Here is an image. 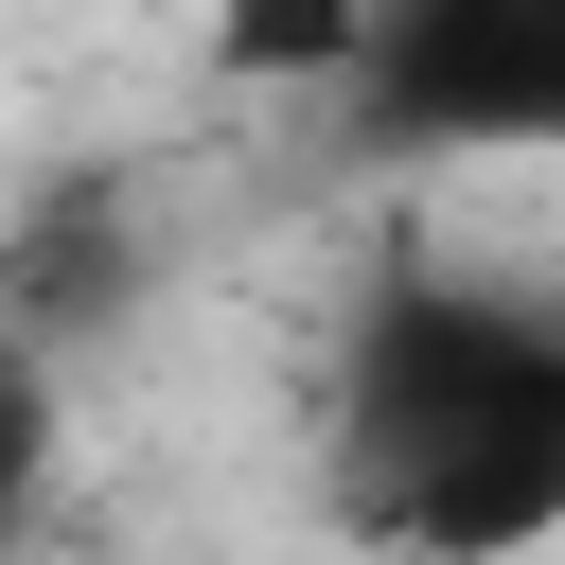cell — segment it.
<instances>
[{"label":"cell","mask_w":565,"mask_h":565,"mask_svg":"<svg viewBox=\"0 0 565 565\" xmlns=\"http://www.w3.org/2000/svg\"><path fill=\"white\" fill-rule=\"evenodd\" d=\"M318 512L371 565H512L565 530V282L371 247L318 353Z\"/></svg>","instance_id":"1"},{"label":"cell","mask_w":565,"mask_h":565,"mask_svg":"<svg viewBox=\"0 0 565 565\" xmlns=\"http://www.w3.org/2000/svg\"><path fill=\"white\" fill-rule=\"evenodd\" d=\"M353 159H565V0H371Z\"/></svg>","instance_id":"2"},{"label":"cell","mask_w":565,"mask_h":565,"mask_svg":"<svg viewBox=\"0 0 565 565\" xmlns=\"http://www.w3.org/2000/svg\"><path fill=\"white\" fill-rule=\"evenodd\" d=\"M141 265H159V247H141V194H124L106 159H71V177H35V194L0 212V335L71 371V353L141 300Z\"/></svg>","instance_id":"3"},{"label":"cell","mask_w":565,"mask_h":565,"mask_svg":"<svg viewBox=\"0 0 565 565\" xmlns=\"http://www.w3.org/2000/svg\"><path fill=\"white\" fill-rule=\"evenodd\" d=\"M353 53H371V0H212V71L230 88H353Z\"/></svg>","instance_id":"4"},{"label":"cell","mask_w":565,"mask_h":565,"mask_svg":"<svg viewBox=\"0 0 565 565\" xmlns=\"http://www.w3.org/2000/svg\"><path fill=\"white\" fill-rule=\"evenodd\" d=\"M53 388H71V371L0 335V565L35 547V512H53V477H71V406H53Z\"/></svg>","instance_id":"5"}]
</instances>
